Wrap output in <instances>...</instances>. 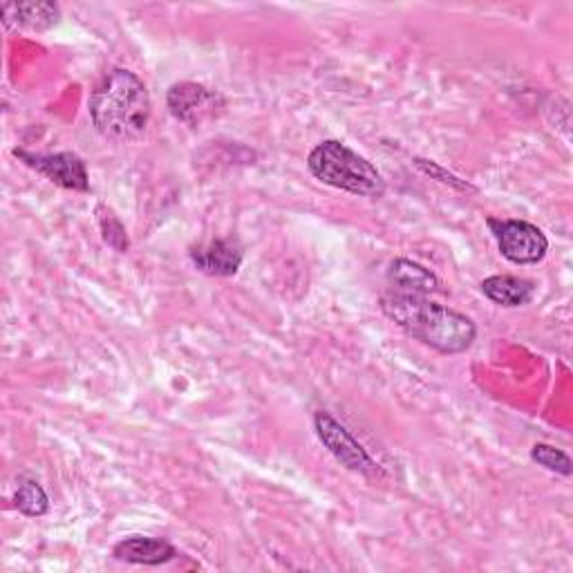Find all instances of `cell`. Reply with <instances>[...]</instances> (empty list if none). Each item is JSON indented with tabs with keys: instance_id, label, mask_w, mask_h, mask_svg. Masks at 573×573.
Here are the masks:
<instances>
[{
	"instance_id": "obj_1",
	"label": "cell",
	"mask_w": 573,
	"mask_h": 573,
	"mask_svg": "<svg viewBox=\"0 0 573 573\" xmlns=\"http://www.w3.org/2000/svg\"><path fill=\"white\" fill-rule=\"evenodd\" d=\"M381 310L401 329L441 355L467 352L478 336L469 316L430 301L426 294L392 290L381 296Z\"/></svg>"
},
{
	"instance_id": "obj_2",
	"label": "cell",
	"mask_w": 573,
	"mask_h": 573,
	"mask_svg": "<svg viewBox=\"0 0 573 573\" xmlns=\"http://www.w3.org/2000/svg\"><path fill=\"white\" fill-rule=\"evenodd\" d=\"M94 128L108 139H135L150 120V94L144 81L131 70H110L90 97Z\"/></svg>"
},
{
	"instance_id": "obj_3",
	"label": "cell",
	"mask_w": 573,
	"mask_h": 573,
	"mask_svg": "<svg viewBox=\"0 0 573 573\" xmlns=\"http://www.w3.org/2000/svg\"><path fill=\"white\" fill-rule=\"evenodd\" d=\"M312 176L327 187L348 191L361 198H381L385 180L379 170L359 153L336 139L318 144L307 159Z\"/></svg>"
},
{
	"instance_id": "obj_4",
	"label": "cell",
	"mask_w": 573,
	"mask_h": 573,
	"mask_svg": "<svg viewBox=\"0 0 573 573\" xmlns=\"http://www.w3.org/2000/svg\"><path fill=\"white\" fill-rule=\"evenodd\" d=\"M497 247L513 265H536L547 256L549 240L540 228L525 220H488Z\"/></svg>"
},
{
	"instance_id": "obj_5",
	"label": "cell",
	"mask_w": 573,
	"mask_h": 573,
	"mask_svg": "<svg viewBox=\"0 0 573 573\" xmlns=\"http://www.w3.org/2000/svg\"><path fill=\"white\" fill-rule=\"evenodd\" d=\"M168 110L176 120L189 126H202L224 112V97L200 83H176L168 90Z\"/></svg>"
},
{
	"instance_id": "obj_6",
	"label": "cell",
	"mask_w": 573,
	"mask_h": 573,
	"mask_svg": "<svg viewBox=\"0 0 573 573\" xmlns=\"http://www.w3.org/2000/svg\"><path fill=\"white\" fill-rule=\"evenodd\" d=\"M314 426L318 432V439L327 446V450L336 457V460L357 473L363 475H377V462L368 454V450L355 439V435L338 424L329 413H316Z\"/></svg>"
},
{
	"instance_id": "obj_7",
	"label": "cell",
	"mask_w": 573,
	"mask_h": 573,
	"mask_svg": "<svg viewBox=\"0 0 573 573\" xmlns=\"http://www.w3.org/2000/svg\"><path fill=\"white\" fill-rule=\"evenodd\" d=\"M14 155L36 173L54 182L56 187L68 191H90V180L86 164L72 153H56V155H34L27 150H14Z\"/></svg>"
},
{
	"instance_id": "obj_8",
	"label": "cell",
	"mask_w": 573,
	"mask_h": 573,
	"mask_svg": "<svg viewBox=\"0 0 573 573\" xmlns=\"http://www.w3.org/2000/svg\"><path fill=\"white\" fill-rule=\"evenodd\" d=\"M193 265L209 276H236L243 265V249L234 240H213L191 251Z\"/></svg>"
},
{
	"instance_id": "obj_9",
	"label": "cell",
	"mask_w": 573,
	"mask_h": 573,
	"mask_svg": "<svg viewBox=\"0 0 573 573\" xmlns=\"http://www.w3.org/2000/svg\"><path fill=\"white\" fill-rule=\"evenodd\" d=\"M112 555L117 560H124V562H133V564L157 566V564L173 560L178 555V551H176L173 544H168L166 540L135 536V538L122 540L117 547L112 549Z\"/></svg>"
},
{
	"instance_id": "obj_10",
	"label": "cell",
	"mask_w": 573,
	"mask_h": 573,
	"mask_svg": "<svg viewBox=\"0 0 573 573\" xmlns=\"http://www.w3.org/2000/svg\"><path fill=\"white\" fill-rule=\"evenodd\" d=\"M482 292L502 307H523L533 299L536 284L518 276H491L482 282Z\"/></svg>"
},
{
	"instance_id": "obj_11",
	"label": "cell",
	"mask_w": 573,
	"mask_h": 573,
	"mask_svg": "<svg viewBox=\"0 0 573 573\" xmlns=\"http://www.w3.org/2000/svg\"><path fill=\"white\" fill-rule=\"evenodd\" d=\"M59 5L54 3H8L3 5L5 27H27V30H49L59 23Z\"/></svg>"
},
{
	"instance_id": "obj_12",
	"label": "cell",
	"mask_w": 573,
	"mask_h": 573,
	"mask_svg": "<svg viewBox=\"0 0 573 573\" xmlns=\"http://www.w3.org/2000/svg\"><path fill=\"white\" fill-rule=\"evenodd\" d=\"M387 278L394 284V292L430 294L439 286V280L435 273H430V269H426L413 260H406V258H398L390 265Z\"/></svg>"
},
{
	"instance_id": "obj_13",
	"label": "cell",
	"mask_w": 573,
	"mask_h": 573,
	"mask_svg": "<svg viewBox=\"0 0 573 573\" xmlns=\"http://www.w3.org/2000/svg\"><path fill=\"white\" fill-rule=\"evenodd\" d=\"M14 502H16V508L23 515H27V518H41V515H45L47 508H49V502H47L43 486L34 480H25L19 486Z\"/></svg>"
},
{
	"instance_id": "obj_14",
	"label": "cell",
	"mask_w": 573,
	"mask_h": 573,
	"mask_svg": "<svg viewBox=\"0 0 573 573\" xmlns=\"http://www.w3.org/2000/svg\"><path fill=\"white\" fill-rule=\"evenodd\" d=\"M531 460L538 462L540 467H544L547 471L560 473V475H564V478L571 475V460H569V454L562 452L560 448L549 446V443H536L533 450H531Z\"/></svg>"
},
{
	"instance_id": "obj_15",
	"label": "cell",
	"mask_w": 573,
	"mask_h": 573,
	"mask_svg": "<svg viewBox=\"0 0 573 573\" xmlns=\"http://www.w3.org/2000/svg\"><path fill=\"white\" fill-rule=\"evenodd\" d=\"M99 213V224H101V232H103V240L117 251H126L128 249V236H126V228L124 224L112 215V211H108L105 206L97 209Z\"/></svg>"
}]
</instances>
